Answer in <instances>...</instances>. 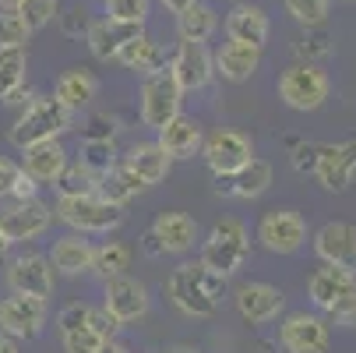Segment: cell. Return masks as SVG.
<instances>
[{
  "label": "cell",
  "instance_id": "1",
  "mask_svg": "<svg viewBox=\"0 0 356 353\" xmlns=\"http://www.w3.org/2000/svg\"><path fill=\"white\" fill-rule=\"evenodd\" d=\"M166 293L170 300L191 318H212L222 304L226 293V279L205 265H177L173 276L166 279Z\"/></svg>",
  "mask_w": 356,
  "mask_h": 353
},
{
  "label": "cell",
  "instance_id": "2",
  "mask_svg": "<svg viewBox=\"0 0 356 353\" xmlns=\"http://www.w3.org/2000/svg\"><path fill=\"white\" fill-rule=\"evenodd\" d=\"M71 110L60 103L57 95H49V99H42V95H35L32 103H25V110H22V117L11 124V145L15 148H29V145H35V141H46V138H60L64 131H71Z\"/></svg>",
  "mask_w": 356,
  "mask_h": 353
},
{
  "label": "cell",
  "instance_id": "3",
  "mask_svg": "<svg viewBox=\"0 0 356 353\" xmlns=\"http://www.w3.org/2000/svg\"><path fill=\"white\" fill-rule=\"evenodd\" d=\"M57 216L67 226H74L78 233H110L124 223V205L103 198L99 191H92V194H60Z\"/></svg>",
  "mask_w": 356,
  "mask_h": 353
},
{
  "label": "cell",
  "instance_id": "4",
  "mask_svg": "<svg viewBox=\"0 0 356 353\" xmlns=\"http://www.w3.org/2000/svg\"><path fill=\"white\" fill-rule=\"evenodd\" d=\"M250 255V237H247V226L240 219H219L209 233V240L201 244V265L219 272L222 279H229Z\"/></svg>",
  "mask_w": 356,
  "mask_h": 353
},
{
  "label": "cell",
  "instance_id": "5",
  "mask_svg": "<svg viewBox=\"0 0 356 353\" xmlns=\"http://www.w3.org/2000/svg\"><path fill=\"white\" fill-rule=\"evenodd\" d=\"M311 300L335 322H356V272L325 265L311 276Z\"/></svg>",
  "mask_w": 356,
  "mask_h": 353
},
{
  "label": "cell",
  "instance_id": "6",
  "mask_svg": "<svg viewBox=\"0 0 356 353\" xmlns=\"http://www.w3.org/2000/svg\"><path fill=\"white\" fill-rule=\"evenodd\" d=\"M328 92H332L328 74L311 61H300V64H293L279 74V99L289 110H300V113L318 110L328 99Z\"/></svg>",
  "mask_w": 356,
  "mask_h": 353
},
{
  "label": "cell",
  "instance_id": "7",
  "mask_svg": "<svg viewBox=\"0 0 356 353\" xmlns=\"http://www.w3.org/2000/svg\"><path fill=\"white\" fill-rule=\"evenodd\" d=\"M180 103H184V88L177 85L170 64L145 74V85H141V120H145V127H156V131L166 127L180 113Z\"/></svg>",
  "mask_w": 356,
  "mask_h": 353
},
{
  "label": "cell",
  "instance_id": "8",
  "mask_svg": "<svg viewBox=\"0 0 356 353\" xmlns=\"http://www.w3.org/2000/svg\"><path fill=\"white\" fill-rule=\"evenodd\" d=\"M258 240L272 255H293L307 240V219L293 209H272L258 223Z\"/></svg>",
  "mask_w": 356,
  "mask_h": 353
},
{
  "label": "cell",
  "instance_id": "9",
  "mask_svg": "<svg viewBox=\"0 0 356 353\" xmlns=\"http://www.w3.org/2000/svg\"><path fill=\"white\" fill-rule=\"evenodd\" d=\"M46 325V300L11 293L0 300V332L11 339H35Z\"/></svg>",
  "mask_w": 356,
  "mask_h": 353
},
{
  "label": "cell",
  "instance_id": "10",
  "mask_svg": "<svg viewBox=\"0 0 356 353\" xmlns=\"http://www.w3.org/2000/svg\"><path fill=\"white\" fill-rule=\"evenodd\" d=\"M49 219H54V212H49L46 201H39V198H25V201H15L11 209L0 212V233H4L8 244L35 240L39 233L49 230Z\"/></svg>",
  "mask_w": 356,
  "mask_h": 353
},
{
  "label": "cell",
  "instance_id": "11",
  "mask_svg": "<svg viewBox=\"0 0 356 353\" xmlns=\"http://www.w3.org/2000/svg\"><path fill=\"white\" fill-rule=\"evenodd\" d=\"M279 343H282L286 353H325L328 343H332V332H328L325 318L307 315V311H296V315H289L282 322Z\"/></svg>",
  "mask_w": 356,
  "mask_h": 353
},
{
  "label": "cell",
  "instance_id": "12",
  "mask_svg": "<svg viewBox=\"0 0 356 353\" xmlns=\"http://www.w3.org/2000/svg\"><path fill=\"white\" fill-rule=\"evenodd\" d=\"M201 148H205V163L216 177H229L247 159H254V145L240 131H216L209 134V141H201Z\"/></svg>",
  "mask_w": 356,
  "mask_h": 353
},
{
  "label": "cell",
  "instance_id": "13",
  "mask_svg": "<svg viewBox=\"0 0 356 353\" xmlns=\"http://www.w3.org/2000/svg\"><path fill=\"white\" fill-rule=\"evenodd\" d=\"M170 71L177 78V85L184 92H197V88H205L216 74V64H212V54H209V46L205 42H191L184 39L177 46V54L170 61Z\"/></svg>",
  "mask_w": 356,
  "mask_h": 353
},
{
  "label": "cell",
  "instance_id": "14",
  "mask_svg": "<svg viewBox=\"0 0 356 353\" xmlns=\"http://www.w3.org/2000/svg\"><path fill=\"white\" fill-rule=\"evenodd\" d=\"M314 177L325 191L339 194L353 184L356 177V141H339V145H321L318 163H314Z\"/></svg>",
  "mask_w": 356,
  "mask_h": 353
},
{
  "label": "cell",
  "instance_id": "15",
  "mask_svg": "<svg viewBox=\"0 0 356 353\" xmlns=\"http://www.w3.org/2000/svg\"><path fill=\"white\" fill-rule=\"evenodd\" d=\"M8 286H11V293L46 300L54 293V265H49L46 255H22L8 265Z\"/></svg>",
  "mask_w": 356,
  "mask_h": 353
},
{
  "label": "cell",
  "instance_id": "16",
  "mask_svg": "<svg viewBox=\"0 0 356 353\" xmlns=\"http://www.w3.org/2000/svg\"><path fill=\"white\" fill-rule=\"evenodd\" d=\"M120 166H124V173L145 191V187H152V184H159L166 173H170V156L163 152V148L156 145V141H141V145H134V148H127V152L117 159Z\"/></svg>",
  "mask_w": 356,
  "mask_h": 353
},
{
  "label": "cell",
  "instance_id": "17",
  "mask_svg": "<svg viewBox=\"0 0 356 353\" xmlns=\"http://www.w3.org/2000/svg\"><path fill=\"white\" fill-rule=\"evenodd\" d=\"M314 251L325 265L356 272V226L353 223H325L314 237Z\"/></svg>",
  "mask_w": 356,
  "mask_h": 353
},
{
  "label": "cell",
  "instance_id": "18",
  "mask_svg": "<svg viewBox=\"0 0 356 353\" xmlns=\"http://www.w3.org/2000/svg\"><path fill=\"white\" fill-rule=\"evenodd\" d=\"M120 325L127 322H138L148 315V290L145 283L131 279V276H113L106 283V304H103Z\"/></svg>",
  "mask_w": 356,
  "mask_h": 353
},
{
  "label": "cell",
  "instance_id": "19",
  "mask_svg": "<svg viewBox=\"0 0 356 353\" xmlns=\"http://www.w3.org/2000/svg\"><path fill=\"white\" fill-rule=\"evenodd\" d=\"M282 304H286V297H282V290L272 286V283H247V286L236 290V311H240L250 325H261V322L279 318Z\"/></svg>",
  "mask_w": 356,
  "mask_h": 353
},
{
  "label": "cell",
  "instance_id": "20",
  "mask_svg": "<svg viewBox=\"0 0 356 353\" xmlns=\"http://www.w3.org/2000/svg\"><path fill=\"white\" fill-rule=\"evenodd\" d=\"M22 152H25L22 170H25L35 184H57V177H60L64 166H67V152H64V145H60L57 138L35 141V145L22 148Z\"/></svg>",
  "mask_w": 356,
  "mask_h": 353
},
{
  "label": "cell",
  "instance_id": "21",
  "mask_svg": "<svg viewBox=\"0 0 356 353\" xmlns=\"http://www.w3.org/2000/svg\"><path fill=\"white\" fill-rule=\"evenodd\" d=\"M272 184V166L265 159H247L236 173L229 177H216V191L219 194H233V198H261Z\"/></svg>",
  "mask_w": 356,
  "mask_h": 353
},
{
  "label": "cell",
  "instance_id": "22",
  "mask_svg": "<svg viewBox=\"0 0 356 353\" xmlns=\"http://www.w3.org/2000/svg\"><path fill=\"white\" fill-rule=\"evenodd\" d=\"M141 25H127V22H113V18H99V22H88L85 29V39H88V49H92V57L95 61H113L117 57V49L138 36Z\"/></svg>",
  "mask_w": 356,
  "mask_h": 353
},
{
  "label": "cell",
  "instance_id": "23",
  "mask_svg": "<svg viewBox=\"0 0 356 353\" xmlns=\"http://www.w3.org/2000/svg\"><path fill=\"white\" fill-rule=\"evenodd\" d=\"M268 32H272L268 15H265V8H258V4H247V0H240V4L226 15V36L236 39V42L265 46Z\"/></svg>",
  "mask_w": 356,
  "mask_h": 353
},
{
  "label": "cell",
  "instance_id": "24",
  "mask_svg": "<svg viewBox=\"0 0 356 353\" xmlns=\"http://www.w3.org/2000/svg\"><path fill=\"white\" fill-rule=\"evenodd\" d=\"M201 124L197 120H191V117H184V113H177L166 127H159V148L170 156V159H191L197 148H201Z\"/></svg>",
  "mask_w": 356,
  "mask_h": 353
},
{
  "label": "cell",
  "instance_id": "25",
  "mask_svg": "<svg viewBox=\"0 0 356 353\" xmlns=\"http://www.w3.org/2000/svg\"><path fill=\"white\" fill-rule=\"evenodd\" d=\"M216 71L226 78V81H247L261 64V46H250V42H236L229 39L219 54L212 57Z\"/></svg>",
  "mask_w": 356,
  "mask_h": 353
},
{
  "label": "cell",
  "instance_id": "26",
  "mask_svg": "<svg viewBox=\"0 0 356 353\" xmlns=\"http://www.w3.org/2000/svg\"><path fill=\"white\" fill-rule=\"evenodd\" d=\"M152 233H156V240L163 244V251H173V255H180V251H191L194 240H197V223L187 216V212H159L156 223H152Z\"/></svg>",
  "mask_w": 356,
  "mask_h": 353
},
{
  "label": "cell",
  "instance_id": "27",
  "mask_svg": "<svg viewBox=\"0 0 356 353\" xmlns=\"http://www.w3.org/2000/svg\"><path fill=\"white\" fill-rule=\"evenodd\" d=\"M95 92H99V81H95V74L85 71V68H74V71L60 74V78H57V88H54V95L60 99L71 113L85 110L92 99H95Z\"/></svg>",
  "mask_w": 356,
  "mask_h": 353
},
{
  "label": "cell",
  "instance_id": "28",
  "mask_svg": "<svg viewBox=\"0 0 356 353\" xmlns=\"http://www.w3.org/2000/svg\"><path fill=\"white\" fill-rule=\"evenodd\" d=\"M49 265L64 276H81L88 265H92V244L81 237V233H71V237H60L49 251Z\"/></svg>",
  "mask_w": 356,
  "mask_h": 353
},
{
  "label": "cell",
  "instance_id": "29",
  "mask_svg": "<svg viewBox=\"0 0 356 353\" xmlns=\"http://www.w3.org/2000/svg\"><path fill=\"white\" fill-rule=\"evenodd\" d=\"M117 64H124L127 71H141V74H148V71H156V68H163L166 61H163V54H159V46L152 42L145 32H138V36H131L120 49H117V57H113Z\"/></svg>",
  "mask_w": 356,
  "mask_h": 353
},
{
  "label": "cell",
  "instance_id": "30",
  "mask_svg": "<svg viewBox=\"0 0 356 353\" xmlns=\"http://www.w3.org/2000/svg\"><path fill=\"white\" fill-rule=\"evenodd\" d=\"M219 29V18L209 4H201V0H194L191 8H184L177 15V32L180 39H191V42H209L212 32Z\"/></svg>",
  "mask_w": 356,
  "mask_h": 353
},
{
  "label": "cell",
  "instance_id": "31",
  "mask_svg": "<svg viewBox=\"0 0 356 353\" xmlns=\"http://www.w3.org/2000/svg\"><path fill=\"white\" fill-rule=\"evenodd\" d=\"M127 265H131V251L124 247V244H117V240H110V244H103V247H92V272L99 276V279H113V276H124L127 272Z\"/></svg>",
  "mask_w": 356,
  "mask_h": 353
},
{
  "label": "cell",
  "instance_id": "32",
  "mask_svg": "<svg viewBox=\"0 0 356 353\" xmlns=\"http://www.w3.org/2000/svg\"><path fill=\"white\" fill-rule=\"evenodd\" d=\"M39 184L11 159L0 156V198H15V201H25V198H35Z\"/></svg>",
  "mask_w": 356,
  "mask_h": 353
},
{
  "label": "cell",
  "instance_id": "33",
  "mask_svg": "<svg viewBox=\"0 0 356 353\" xmlns=\"http://www.w3.org/2000/svg\"><path fill=\"white\" fill-rule=\"evenodd\" d=\"M25 71H29V57L25 49H0V103L25 85Z\"/></svg>",
  "mask_w": 356,
  "mask_h": 353
},
{
  "label": "cell",
  "instance_id": "34",
  "mask_svg": "<svg viewBox=\"0 0 356 353\" xmlns=\"http://www.w3.org/2000/svg\"><path fill=\"white\" fill-rule=\"evenodd\" d=\"M113 163H117L113 138H85V148H81V166H88L92 173H106Z\"/></svg>",
  "mask_w": 356,
  "mask_h": 353
},
{
  "label": "cell",
  "instance_id": "35",
  "mask_svg": "<svg viewBox=\"0 0 356 353\" xmlns=\"http://www.w3.org/2000/svg\"><path fill=\"white\" fill-rule=\"evenodd\" d=\"M32 39V29L18 11H0V49H25Z\"/></svg>",
  "mask_w": 356,
  "mask_h": 353
},
{
  "label": "cell",
  "instance_id": "36",
  "mask_svg": "<svg viewBox=\"0 0 356 353\" xmlns=\"http://www.w3.org/2000/svg\"><path fill=\"white\" fill-rule=\"evenodd\" d=\"M328 8H332V0H286V11L303 29H321L328 18Z\"/></svg>",
  "mask_w": 356,
  "mask_h": 353
},
{
  "label": "cell",
  "instance_id": "37",
  "mask_svg": "<svg viewBox=\"0 0 356 353\" xmlns=\"http://www.w3.org/2000/svg\"><path fill=\"white\" fill-rule=\"evenodd\" d=\"M60 194H92L99 187V173H92L88 166H64V173L57 177Z\"/></svg>",
  "mask_w": 356,
  "mask_h": 353
},
{
  "label": "cell",
  "instance_id": "38",
  "mask_svg": "<svg viewBox=\"0 0 356 353\" xmlns=\"http://www.w3.org/2000/svg\"><path fill=\"white\" fill-rule=\"evenodd\" d=\"M57 11H60V0H22V8H18V15L25 18V25L32 32L46 29L49 22L57 18Z\"/></svg>",
  "mask_w": 356,
  "mask_h": 353
},
{
  "label": "cell",
  "instance_id": "39",
  "mask_svg": "<svg viewBox=\"0 0 356 353\" xmlns=\"http://www.w3.org/2000/svg\"><path fill=\"white\" fill-rule=\"evenodd\" d=\"M106 4V18L113 22H127V25H141L148 22V0H103Z\"/></svg>",
  "mask_w": 356,
  "mask_h": 353
},
{
  "label": "cell",
  "instance_id": "40",
  "mask_svg": "<svg viewBox=\"0 0 356 353\" xmlns=\"http://www.w3.org/2000/svg\"><path fill=\"white\" fill-rule=\"evenodd\" d=\"M60 339H64V350H67V353H95V350H99V343H103V336H99L95 329H88V325L64 329V332H60Z\"/></svg>",
  "mask_w": 356,
  "mask_h": 353
},
{
  "label": "cell",
  "instance_id": "41",
  "mask_svg": "<svg viewBox=\"0 0 356 353\" xmlns=\"http://www.w3.org/2000/svg\"><path fill=\"white\" fill-rule=\"evenodd\" d=\"M296 54H300L303 61H318V57H328V54H332L328 36H321V32H311V29H307V36H303V39L296 42Z\"/></svg>",
  "mask_w": 356,
  "mask_h": 353
},
{
  "label": "cell",
  "instance_id": "42",
  "mask_svg": "<svg viewBox=\"0 0 356 353\" xmlns=\"http://www.w3.org/2000/svg\"><path fill=\"white\" fill-rule=\"evenodd\" d=\"M85 325L88 329H95L103 339H113L117 332H120V322L106 311V308H88V315H85Z\"/></svg>",
  "mask_w": 356,
  "mask_h": 353
},
{
  "label": "cell",
  "instance_id": "43",
  "mask_svg": "<svg viewBox=\"0 0 356 353\" xmlns=\"http://www.w3.org/2000/svg\"><path fill=\"white\" fill-rule=\"evenodd\" d=\"M318 152H321L318 141H296V145H293V170H296V173H314Z\"/></svg>",
  "mask_w": 356,
  "mask_h": 353
},
{
  "label": "cell",
  "instance_id": "44",
  "mask_svg": "<svg viewBox=\"0 0 356 353\" xmlns=\"http://www.w3.org/2000/svg\"><path fill=\"white\" fill-rule=\"evenodd\" d=\"M85 315H88V304H67V308L60 311V318H57L60 332H64V329H74V325H85Z\"/></svg>",
  "mask_w": 356,
  "mask_h": 353
},
{
  "label": "cell",
  "instance_id": "45",
  "mask_svg": "<svg viewBox=\"0 0 356 353\" xmlns=\"http://www.w3.org/2000/svg\"><path fill=\"white\" fill-rule=\"evenodd\" d=\"M85 29H88V22H85V11H81V8H74V11L64 18V32H67V36H81Z\"/></svg>",
  "mask_w": 356,
  "mask_h": 353
},
{
  "label": "cell",
  "instance_id": "46",
  "mask_svg": "<svg viewBox=\"0 0 356 353\" xmlns=\"http://www.w3.org/2000/svg\"><path fill=\"white\" fill-rule=\"evenodd\" d=\"M106 124H113V120H110V117H92L85 138H113V131H106Z\"/></svg>",
  "mask_w": 356,
  "mask_h": 353
},
{
  "label": "cell",
  "instance_id": "47",
  "mask_svg": "<svg viewBox=\"0 0 356 353\" xmlns=\"http://www.w3.org/2000/svg\"><path fill=\"white\" fill-rule=\"evenodd\" d=\"M95 353H131V350H127L124 343H117V339H103Z\"/></svg>",
  "mask_w": 356,
  "mask_h": 353
},
{
  "label": "cell",
  "instance_id": "48",
  "mask_svg": "<svg viewBox=\"0 0 356 353\" xmlns=\"http://www.w3.org/2000/svg\"><path fill=\"white\" fill-rule=\"evenodd\" d=\"M145 251H148V255H166V251H163V244L156 240V233H152V230L145 233Z\"/></svg>",
  "mask_w": 356,
  "mask_h": 353
},
{
  "label": "cell",
  "instance_id": "49",
  "mask_svg": "<svg viewBox=\"0 0 356 353\" xmlns=\"http://www.w3.org/2000/svg\"><path fill=\"white\" fill-rule=\"evenodd\" d=\"M159 4H163L166 11H173V15H180L184 8H191V4H194V0H159Z\"/></svg>",
  "mask_w": 356,
  "mask_h": 353
},
{
  "label": "cell",
  "instance_id": "50",
  "mask_svg": "<svg viewBox=\"0 0 356 353\" xmlns=\"http://www.w3.org/2000/svg\"><path fill=\"white\" fill-rule=\"evenodd\" d=\"M0 353H18V343L11 336H4V332H0Z\"/></svg>",
  "mask_w": 356,
  "mask_h": 353
},
{
  "label": "cell",
  "instance_id": "51",
  "mask_svg": "<svg viewBox=\"0 0 356 353\" xmlns=\"http://www.w3.org/2000/svg\"><path fill=\"white\" fill-rule=\"evenodd\" d=\"M166 353H201V350H197V346H187V343H180V346L166 350Z\"/></svg>",
  "mask_w": 356,
  "mask_h": 353
},
{
  "label": "cell",
  "instance_id": "52",
  "mask_svg": "<svg viewBox=\"0 0 356 353\" xmlns=\"http://www.w3.org/2000/svg\"><path fill=\"white\" fill-rule=\"evenodd\" d=\"M22 0H0V11H18Z\"/></svg>",
  "mask_w": 356,
  "mask_h": 353
},
{
  "label": "cell",
  "instance_id": "53",
  "mask_svg": "<svg viewBox=\"0 0 356 353\" xmlns=\"http://www.w3.org/2000/svg\"><path fill=\"white\" fill-rule=\"evenodd\" d=\"M8 247H11V244L4 240V233H0V262H4V258H8Z\"/></svg>",
  "mask_w": 356,
  "mask_h": 353
},
{
  "label": "cell",
  "instance_id": "54",
  "mask_svg": "<svg viewBox=\"0 0 356 353\" xmlns=\"http://www.w3.org/2000/svg\"><path fill=\"white\" fill-rule=\"evenodd\" d=\"M346 4H356V0H346Z\"/></svg>",
  "mask_w": 356,
  "mask_h": 353
},
{
  "label": "cell",
  "instance_id": "55",
  "mask_svg": "<svg viewBox=\"0 0 356 353\" xmlns=\"http://www.w3.org/2000/svg\"><path fill=\"white\" fill-rule=\"evenodd\" d=\"M233 4H240V0H233Z\"/></svg>",
  "mask_w": 356,
  "mask_h": 353
}]
</instances>
